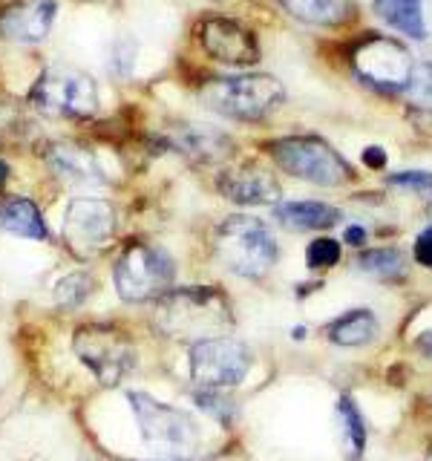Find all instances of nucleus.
Returning a JSON list of instances; mask_svg holds the SVG:
<instances>
[{"mask_svg":"<svg viewBox=\"0 0 432 461\" xmlns=\"http://www.w3.org/2000/svg\"><path fill=\"white\" fill-rule=\"evenodd\" d=\"M234 323V312L225 292L211 285L170 288L156 300L153 326L173 340H208L222 338Z\"/></svg>","mask_w":432,"mask_h":461,"instance_id":"1","label":"nucleus"},{"mask_svg":"<svg viewBox=\"0 0 432 461\" xmlns=\"http://www.w3.org/2000/svg\"><path fill=\"white\" fill-rule=\"evenodd\" d=\"M196 43L213 61L228 67H248L259 61V43L251 29L239 21L220 18V14L196 23Z\"/></svg>","mask_w":432,"mask_h":461,"instance_id":"12","label":"nucleus"},{"mask_svg":"<svg viewBox=\"0 0 432 461\" xmlns=\"http://www.w3.org/2000/svg\"><path fill=\"white\" fill-rule=\"evenodd\" d=\"M29 104L52 122H84L98 113V86L76 67H47L29 86Z\"/></svg>","mask_w":432,"mask_h":461,"instance_id":"5","label":"nucleus"},{"mask_svg":"<svg viewBox=\"0 0 432 461\" xmlns=\"http://www.w3.org/2000/svg\"><path fill=\"white\" fill-rule=\"evenodd\" d=\"M407 95L415 107H421L427 113H432V64L424 61V64H415L412 69V78L407 84Z\"/></svg>","mask_w":432,"mask_h":461,"instance_id":"25","label":"nucleus"},{"mask_svg":"<svg viewBox=\"0 0 432 461\" xmlns=\"http://www.w3.org/2000/svg\"><path fill=\"white\" fill-rule=\"evenodd\" d=\"M268 153L280 170L320 187H340L346 182H352L355 176L352 165L320 136L274 139L268 144Z\"/></svg>","mask_w":432,"mask_h":461,"instance_id":"7","label":"nucleus"},{"mask_svg":"<svg viewBox=\"0 0 432 461\" xmlns=\"http://www.w3.org/2000/svg\"><path fill=\"white\" fill-rule=\"evenodd\" d=\"M357 268L383 280V283L386 280L395 283V280L407 277V257H403L398 249H372L357 257Z\"/></svg>","mask_w":432,"mask_h":461,"instance_id":"23","label":"nucleus"},{"mask_svg":"<svg viewBox=\"0 0 432 461\" xmlns=\"http://www.w3.org/2000/svg\"><path fill=\"white\" fill-rule=\"evenodd\" d=\"M162 141L165 148L202 165H222L234 153V141H230L225 130L205 122H182L176 127H170Z\"/></svg>","mask_w":432,"mask_h":461,"instance_id":"14","label":"nucleus"},{"mask_svg":"<svg viewBox=\"0 0 432 461\" xmlns=\"http://www.w3.org/2000/svg\"><path fill=\"white\" fill-rule=\"evenodd\" d=\"M216 257L242 280H266L277 266L280 245L259 216L230 213L216 228Z\"/></svg>","mask_w":432,"mask_h":461,"instance_id":"3","label":"nucleus"},{"mask_svg":"<svg viewBox=\"0 0 432 461\" xmlns=\"http://www.w3.org/2000/svg\"><path fill=\"white\" fill-rule=\"evenodd\" d=\"M6 179H9V165L4 162V158H0V187L6 185Z\"/></svg>","mask_w":432,"mask_h":461,"instance_id":"34","label":"nucleus"},{"mask_svg":"<svg viewBox=\"0 0 432 461\" xmlns=\"http://www.w3.org/2000/svg\"><path fill=\"white\" fill-rule=\"evenodd\" d=\"M277 222L294 230H328L343 220V211H338L328 202L317 199H297V202H283L274 208Z\"/></svg>","mask_w":432,"mask_h":461,"instance_id":"17","label":"nucleus"},{"mask_svg":"<svg viewBox=\"0 0 432 461\" xmlns=\"http://www.w3.org/2000/svg\"><path fill=\"white\" fill-rule=\"evenodd\" d=\"M176 280L173 257L150 242H133L122 251L112 268L115 294L124 303H150L170 292Z\"/></svg>","mask_w":432,"mask_h":461,"instance_id":"8","label":"nucleus"},{"mask_svg":"<svg viewBox=\"0 0 432 461\" xmlns=\"http://www.w3.org/2000/svg\"><path fill=\"white\" fill-rule=\"evenodd\" d=\"M340 254H343V249L338 240L317 237L306 249V263H309V268H331L335 263H340Z\"/></svg>","mask_w":432,"mask_h":461,"instance_id":"26","label":"nucleus"},{"mask_svg":"<svg viewBox=\"0 0 432 461\" xmlns=\"http://www.w3.org/2000/svg\"><path fill=\"white\" fill-rule=\"evenodd\" d=\"M326 338L340 349H360L378 338V317L369 309H352L328 323Z\"/></svg>","mask_w":432,"mask_h":461,"instance_id":"19","label":"nucleus"},{"mask_svg":"<svg viewBox=\"0 0 432 461\" xmlns=\"http://www.w3.org/2000/svg\"><path fill=\"white\" fill-rule=\"evenodd\" d=\"M415 346H418V349H421L427 357H432V329H429V331H424V335L415 340Z\"/></svg>","mask_w":432,"mask_h":461,"instance_id":"33","label":"nucleus"},{"mask_svg":"<svg viewBox=\"0 0 432 461\" xmlns=\"http://www.w3.org/2000/svg\"><path fill=\"white\" fill-rule=\"evenodd\" d=\"M294 21L331 29L352 18V0H277Z\"/></svg>","mask_w":432,"mask_h":461,"instance_id":"20","label":"nucleus"},{"mask_svg":"<svg viewBox=\"0 0 432 461\" xmlns=\"http://www.w3.org/2000/svg\"><path fill=\"white\" fill-rule=\"evenodd\" d=\"M349 245H364L366 242V228H360V225H349L346 228V237H343Z\"/></svg>","mask_w":432,"mask_h":461,"instance_id":"32","label":"nucleus"},{"mask_svg":"<svg viewBox=\"0 0 432 461\" xmlns=\"http://www.w3.org/2000/svg\"><path fill=\"white\" fill-rule=\"evenodd\" d=\"M335 415H338V429H340V450L346 461H360L366 453V424L364 415H360L357 403L352 395H340L335 403Z\"/></svg>","mask_w":432,"mask_h":461,"instance_id":"22","label":"nucleus"},{"mask_svg":"<svg viewBox=\"0 0 432 461\" xmlns=\"http://www.w3.org/2000/svg\"><path fill=\"white\" fill-rule=\"evenodd\" d=\"M158 461H167V458H158Z\"/></svg>","mask_w":432,"mask_h":461,"instance_id":"36","label":"nucleus"},{"mask_svg":"<svg viewBox=\"0 0 432 461\" xmlns=\"http://www.w3.org/2000/svg\"><path fill=\"white\" fill-rule=\"evenodd\" d=\"M202 104L234 122H263L285 101L283 84L268 72L222 76L202 86Z\"/></svg>","mask_w":432,"mask_h":461,"instance_id":"4","label":"nucleus"},{"mask_svg":"<svg viewBox=\"0 0 432 461\" xmlns=\"http://www.w3.org/2000/svg\"><path fill=\"white\" fill-rule=\"evenodd\" d=\"M95 277L90 271H69L64 274L61 280L55 283V306L58 309H78L81 303H86V297H90L95 292Z\"/></svg>","mask_w":432,"mask_h":461,"instance_id":"24","label":"nucleus"},{"mask_svg":"<svg viewBox=\"0 0 432 461\" xmlns=\"http://www.w3.org/2000/svg\"><path fill=\"white\" fill-rule=\"evenodd\" d=\"M220 194L237 205H277L283 187L268 167L239 165L228 167L220 176Z\"/></svg>","mask_w":432,"mask_h":461,"instance_id":"16","label":"nucleus"},{"mask_svg":"<svg viewBox=\"0 0 432 461\" xmlns=\"http://www.w3.org/2000/svg\"><path fill=\"white\" fill-rule=\"evenodd\" d=\"M72 352L90 369L101 386H119L136 369L139 355L133 338L112 323H86L72 335Z\"/></svg>","mask_w":432,"mask_h":461,"instance_id":"6","label":"nucleus"},{"mask_svg":"<svg viewBox=\"0 0 432 461\" xmlns=\"http://www.w3.org/2000/svg\"><path fill=\"white\" fill-rule=\"evenodd\" d=\"M372 9L386 26H392L395 32L407 35L412 41L427 38V21H424L421 0H372Z\"/></svg>","mask_w":432,"mask_h":461,"instance_id":"21","label":"nucleus"},{"mask_svg":"<svg viewBox=\"0 0 432 461\" xmlns=\"http://www.w3.org/2000/svg\"><path fill=\"white\" fill-rule=\"evenodd\" d=\"M191 378L199 389H234L254 366L251 349L237 338H208L191 346L187 352Z\"/></svg>","mask_w":432,"mask_h":461,"instance_id":"10","label":"nucleus"},{"mask_svg":"<svg viewBox=\"0 0 432 461\" xmlns=\"http://www.w3.org/2000/svg\"><path fill=\"white\" fill-rule=\"evenodd\" d=\"M389 185L398 187V191H412V194H424L432 196V173L427 170H403L389 176Z\"/></svg>","mask_w":432,"mask_h":461,"instance_id":"27","label":"nucleus"},{"mask_svg":"<svg viewBox=\"0 0 432 461\" xmlns=\"http://www.w3.org/2000/svg\"><path fill=\"white\" fill-rule=\"evenodd\" d=\"M43 162L55 173L58 182L72 185V187H98L107 185L104 165L98 162V156L76 141H50L40 150Z\"/></svg>","mask_w":432,"mask_h":461,"instance_id":"15","label":"nucleus"},{"mask_svg":"<svg viewBox=\"0 0 432 461\" xmlns=\"http://www.w3.org/2000/svg\"><path fill=\"white\" fill-rule=\"evenodd\" d=\"M427 461H432V447H429V450H427Z\"/></svg>","mask_w":432,"mask_h":461,"instance_id":"35","label":"nucleus"},{"mask_svg":"<svg viewBox=\"0 0 432 461\" xmlns=\"http://www.w3.org/2000/svg\"><path fill=\"white\" fill-rule=\"evenodd\" d=\"M412 257H415L421 266L432 268V225H429V228H424V230H421V237L415 240Z\"/></svg>","mask_w":432,"mask_h":461,"instance_id":"30","label":"nucleus"},{"mask_svg":"<svg viewBox=\"0 0 432 461\" xmlns=\"http://www.w3.org/2000/svg\"><path fill=\"white\" fill-rule=\"evenodd\" d=\"M139 436L150 453L167 461H191L199 453L202 429L194 415L148 393H127Z\"/></svg>","mask_w":432,"mask_h":461,"instance_id":"2","label":"nucleus"},{"mask_svg":"<svg viewBox=\"0 0 432 461\" xmlns=\"http://www.w3.org/2000/svg\"><path fill=\"white\" fill-rule=\"evenodd\" d=\"M364 162L369 167H374V170H381V167H386V153L381 148H366L364 150Z\"/></svg>","mask_w":432,"mask_h":461,"instance_id":"31","label":"nucleus"},{"mask_svg":"<svg viewBox=\"0 0 432 461\" xmlns=\"http://www.w3.org/2000/svg\"><path fill=\"white\" fill-rule=\"evenodd\" d=\"M0 230H6L12 237L35 240V242H43L50 237V228L40 208L26 196H9L0 202Z\"/></svg>","mask_w":432,"mask_h":461,"instance_id":"18","label":"nucleus"},{"mask_svg":"<svg viewBox=\"0 0 432 461\" xmlns=\"http://www.w3.org/2000/svg\"><path fill=\"white\" fill-rule=\"evenodd\" d=\"M58 18V0H9L0 6V38L9 43H35L47 41Z\"/></svg>","mask_w":432,"mask_h":461,"instance_id":"13","label":"nucleus"},{"mask_svg":"<svg viewBox=\"0 0 432 461\" xmlns=\"http://www.w3.org/2000/svg\"><path fill=\"white\" fill-rule=\"evenodd\" d=\"M349 67L355 78L381 95H403L412 78L415 61L400 41L386 35L360 38L349 52Z\"/></svg>","mask_w":432,"mask_h":461,"instance_id":"9","label":"nucleus"},{"mask_svg":"<svg viewBox=\"0 0 432 461\" xmlns=\"http://www.w3.org/2000/svg\"><path fill=\"white\" fill-rule=\"evenodd\" d=\"M196 403L205 412H211V415H216L220 421H225V418L230 415V403H228V398L225 395H220L216 389H199L196 393Z\"/></svg>","mask_w":432,"mask_h":461,"instance_id":"28","label":"nucleus"},{"mask_svg":"<svg viewBox=\"0 0 432 461\" xmlns=\"http://www.w3.org/2000/svg\"><path fill=\"white\" fill-rule=\"evenodd\" d=\"M64 242L69 251L86 259L104 251L115 237V211L110 202L98 196H76L67 202L64 222H61Z\"/></svg>","mask_w":432,"mask_h":461,"instance_id":"11","label":"nucleus"},{"mask_svg":"<svg viewBox=\"0 0 432 461\" xmlns=\"http://www.w3.org/2000/svg\"><path fill=\"white\" fill-rule=\"evenodd\" d=\"M136 64V43L130 41H119L112 47V58H110V67L119 72V76H127L130 69Z\"/></svg>","mask_w":432,"mask_h":461,"instance_id":"29","label":"nucleus"}]
</instances>
